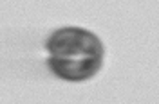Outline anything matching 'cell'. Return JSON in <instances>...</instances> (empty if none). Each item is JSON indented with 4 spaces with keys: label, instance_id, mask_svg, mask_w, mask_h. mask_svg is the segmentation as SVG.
Segmentation results:
<instances>
[{
    "label": "cell",
    "instance_id": "1",
    "mask_svg": "<svg viewBox=\"0 0 159 104\" xmlns=\"http://www.w3.org/2000/svg\"><path fill=\"white\" fill-rule=\"evenodd\" d=\"M49 68L63 81L80 83L94 77L103 65L105 48L99 38L87 29L61 27L47 40Z\"/></svg>",
    "mask_w": 159,
    "mask_h": 104
}]
</instances>
